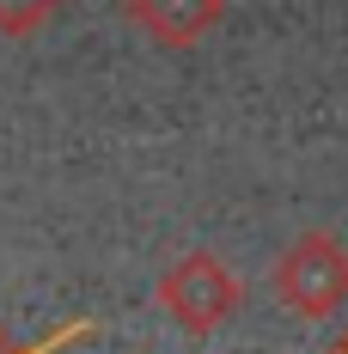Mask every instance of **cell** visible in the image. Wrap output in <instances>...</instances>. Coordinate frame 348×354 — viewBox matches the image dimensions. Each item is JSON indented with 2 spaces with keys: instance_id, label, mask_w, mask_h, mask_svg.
<instances>
[{
  "instance_id": "cell-1",
  "label": "cell",
  "mask_w": 348,
  "mask_h": 354,
  "mask_svg": "<svg viewBox=\"0 0 348 354\" xmlns=\"http://www.w3.org/2000/svg\"><path fill=\"white\" fill-rule=\"evenodd\" d=\"M275 299L300 318H330L348 306V250L330 232H300L275 257Z\"/></svg>"
},
{
  "instance_id": "cell-2",
  "label": "cell",
  "mask_w": 348,
  "mask_h": 354,
  "mask_svg": "<svg viewBox=\"0 0 348 354\" xmlns=\"http://www.w3.org/2000/svg\"><path fill=\"white\" fill-rule=\"evenodd\" d=\"M239 299H244L239 275H232L214 250H190V257H177L172 269L159 275V306H165L190 336L220 330V324L239 312Z\"/></svg>"
},
{
  "instance_id": "cell-3",
  "label": "cell",
  "mask_w": 348,
  "mask_h": 354,
  "mask_svg": "<svg viewBox=\"0 0 348 354\" xmlns=\"http://www.w3.org/2000/svg\"><path fill=\"white\" fill-rule=\"evenodd\" d=\"M226 0H129L135 31H147L159 49H190L220 25Z\"/></svg>"
},
{
  "instance_id": "cell-4",
  "label": "cell",
  "mask_w": 348,
  "mask_h": 354,
  "mask_svg": "<svg viewBox=\"0 0 348 354\" xmlns=\"http://www.w3.org/2000/svg\"><path fill=\"white\" fill-rule=\"evenodd\" d=\"M62 12V0H0V37H31Z\"/></svg>"
}]
</instances>
